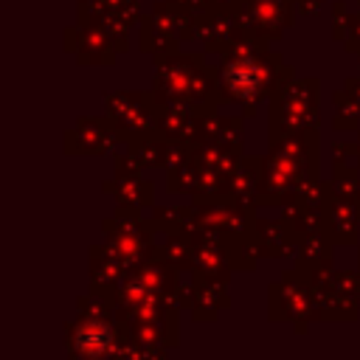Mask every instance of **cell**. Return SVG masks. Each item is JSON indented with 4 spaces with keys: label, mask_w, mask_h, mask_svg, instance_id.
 Wrapping results in <instances>:
<instances>
[{
    "label": "cell",
    "mask_w": 360,
    "mask_h": 360,
    "mask_svg": "<svg viewBox=\"0 0 360 360\" xmlns=\"http://www.w3.org/2000/svg\"><path fill=\"white\" fill-rule=\"evenodd\" d=\"M262 65L253 62V59H236L231 62L225 70H222V79L231 90L233 98H248V96H256L259 87H262Z\"/></svg>",
    "instance_id": "6da1fadb"
},
{
    "label": "cell",
    "mask_w": 360,
    "mask_h": 360,
    "mask_svg": "<svg viewBox=\"0 0 360 360\" xmlns=\"http://www.w3.org/2000/svg\"><path fill=\"white\" fill-rule=\"evenodd\" d=\"M107 340H110V329L104 323H98V321L82 323V329L76 335L79 352H87V354H101L107 349Z\"/></svg>",
    "instance_id": "7a4b0ae2"
}]
</instances>
